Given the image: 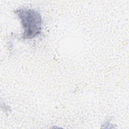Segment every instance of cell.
Returning a JSON list of instances; mask_svg holds the SVG:
<instances>
[{
	"mask_svg": "<svg viewBox=\"0 0 129 129\" xmlns=\"http://www.w3.org/2000/svg\"><path fill=\"white\" fill-rule=\"evenodd\" d=\"M15 13L22 25L23 39H33L41 34L42 21L39 12L34 10L21 8L16 10Z\"/></svg>",
	"mask_w": 129,
	"mask_h": 129,
	"instance_id": "1",
	"label": "cell"
}]
</instances>
